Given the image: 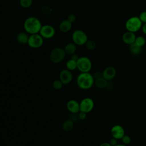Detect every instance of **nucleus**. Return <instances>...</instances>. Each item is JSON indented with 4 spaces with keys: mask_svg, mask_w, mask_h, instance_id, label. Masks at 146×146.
I'll list each match as a JSON object with an SVG mask.
<instances>
[{
    "mask_svg": "<svg viewBox=\"0 0 146 146\" xmlns=\"http://www.w3.org/2000/svg\"><path fill=\"white\" fill-rule=\"evenodd\" d=\"M33 4V0H19V5L23 8H29Z\"/></svg>",
    "mask_w": 146,
    "mask_h": 146,
    "instance_id": "24",
    "label": "nucleus"
},
{
    "mask_svg": "<svg viewBox=\"0 0 146 146\" xmlns=\"http://www.w3.org/2000/svg\"><path fill=\"white\" fill-rule=\"evenodd\" d=\"M111 134L112 137H114L117 140L121 139L125 135V131L121 125L116 124L111 128Z\"/></svg>",
    "mask_w": 146,
    "mask_h": 146,
    "instance_id": "11",
    "label": "nucleus"
},
{
    "mask_svg": "<svg viewBox=\"0 0 146 146\" xmlns=\"http://www.w3.org/2000/svg\"><path fill=\"white\" fill-rule=\"evenodd\" d=\"M94 84L98 88H104L107 86L108 80H107L102 76L96 78L94 81Z\"/></svg>",
    "mask_w": 146,
    "mask_h": 146,
    "instance_id": "16",
    "label": "nucleus"
},
{
    "mask_svg": "<svg viewBox=\"0 0 146 146\" xmlns=\"http://www.w3.org/2000/svg\"><path fill=\"white\" fill-rule=\"evenodd\" d=\"M80 104V111L85 113L91 112L94 107V102L90 98H85L82 99Z\"/></svg>",
    "mask_w": 146,
    "mask_h": 146,
    "instance_id": "8",
    "label": "nucleus"
},
{
    "mask_svg": "<svg viewBox=\"0 0 146 146\" xmlns=\"http://www.w3.org/2000/svg\"><path fill=\"white\" fill-rule=\"evenodd\" d=\"M74 124V123L72 120L68 119L63 122L62 124V129L65 132H70L73 129Z\"/></svg>",
    "mask_w": 146,
    "mask_h": 146,
    "instance_id": "19",
    "label": "nucleus"
},
{
    "mask_svg": "<svg viewBox=\"0 0 146 146\" xmlns=\"http://www.w3.org/2000/svg\"><path fill=\"white\" fill-rule=\"evenodd\" d=\"M135 43L142 47L145 43V39L142 36H138L136 38Z\"/></svg>",
    "mask_w": 146,
    "mask_h": 146,
    "instance_id": "25",
    "label": "nucleus"
},
{
    "mask_svg": "<svg viewBox=\"0 0 146 146\" xmlns=\"http://www.w3.org/2000/svg\"><path fill=\"white\" fill-rule=\"evenodd\" d=\"M99 146H111L109 142H103L100 144Z\"/></svg>",
    "mask_w": 146,
    "mask_h": 146,
    "instance_id": "35",
    "label": "nucleus"
},
{
    "mask_svg": "<svg viewBox=\"0 0 146 146\" xmlns=\"http://www.w3.org/2000/svg\"><path fill=\"white\" fill-rule=\"evenodd\" d=\"M55 34V30L53 26L50 25H45L42 26L39 34L44 39H50L52 38Z\"/></svg>",
    "mask_w": 146,
    "mask_h": 146,
    "instance_id": "9",
    "label": "nucleus"
},
{
    "mask_svg": "<svg viewBox=\"0 0 146 146\" xmlns=\"http://www.w3.org/2000/svg\"><path fill=\"white\" fill-rule=\"evenodd\" d=\"M66 107L71 113H78L80 111V104L75 100L72 99L68 101Z\"/></svg>",
    "mask_w": 146,
    "mask_h": 146,
    "instance_id": "13",
    "label": "nucleus"
},
{
    "mask_svg": "<svg viewBox=\"0 0 146 146\" xmlns=\"http://www.w3.org/2000/svg\"><path fill=\"white\" fill-rule=\"evenodd\" d=\"M76 17L75 16V15L73 14H70L68 17H67V20H68L70 22H71L72 23H74L75 21H76Z\"/></svg>",
    "mask_w": 146,
    "mask_h": 146,
    "instance_id": "30",
    "label": "nucleus"
},
{
    "mask_svg": "<svg viewBox=\"0 0 146 146\" xmlns=\"http://www.w3.org/2000/svg\"><path fill=\"white\" fill-rule=\"evenodd\" d=\"M73 76L71 71L67 69L62 70L59 73V80L63 85H66L71 82Z\"/></svg>",
    "mask_w": 146,
    "mask_h": 146,
    "instance_id": "10",
    "label": "nucleus"
},
{
    "mask_svg": "<svg viewBox=\"0 0 146 146\" xmlns=\"http://www.w3.org/2000/svg\"><path fill=\"white\" fill-rule=\"evenodd\" d=\"M139 18H140V19L142 22V23H146V11H142L140 14Z\"/></svg>",
    "mask_w": 146,
    "mask_h": 146,
    "instance_id": "28",
    "label": "nucleus"
},
{
    "mask_svg": "<svg viewBox=\"0 0 146 146\" xmlns=\"http://www.w3.org/2000/svg\"><path fill=\"white\" fill-rule=\"evenodd\" d=\"M94 78L89 72H81L77 77L76 83L82 90H88L94 84Z\"/></svg>",
    "mask_w": 146,
    "mask_h": 146,
    "instance_id": "2",
    "label": "nucleus"
},
{
    "mask_svg": "<svg viewBox=\"0 0 146 146\" xmlns=\"http://www.w3.org/2000/svg\"><path fill=\"white\" fill-rule=\"evenodd\" d=\"M41 10L43 14H44V15H48L51 14L52 11V9L51 7V6L45 5L43 6H42Z\"/></svg>",
    "mask_w": 146,
    "mask_h": 146,
    "instance_id": "23",
    "label": "nucleus"
},
{
    "mask_svg": "<svg viewBox=\"0 0 146 146\" xmlns=\"http://www.w3.org/2000/svg\"><path fill=\"white\" fill-rule=\"evenodd\" d=\"M66 52L64 48L60 47H55L52 50L50 54V59L54 63H59L61 62L66 56Z\"/></svg>",
    "mask_w": 146,
    "mask_h": 146,
    "instance_id": "4",
    "label": "nucleus"
},
{
    "mask_svg": "<svg viewBox=\"0 0 146 146\" xmlns=\"http://www.w3.org/2000/svg\"><path fill=\"white\" fill-rule=\"evenodd\" d=\"M79 58H80V57L78 55V54H76L75 53V54L71 55V57L70 59H72V60H75V61H77V60L79 59Z\"/></svg>",
    "mask_w": 146,
    "mask_h": 146,
    "instance_id": "33",
    "label": "nucleus"
},
{
    "mask_svg": "<svg viewBox=\"0 0 146 146\" xmlns=\"http://www.w3.org/2000/svg\"><path fill=\"white\" fill-rule=\"evenodd\" d=\"M85 46L88 50H93L96 48V44L95 42L92 40H88L85 43Z\"/></svg>",
    "mask_w": 146,
    "mask_h": 146,
    "instance_id": "22",
    "label": "nucleus"
},
{
    "mask_svg": "<svg viewBox=\"0 0 146 146\" xmlns=\"http://www.w3.org/2000/svg\"><path fill=\"white\" fill-rule=\"evenodd\" d=\"M121 140L122 141V143L123 144H125L126 145H128L129 144L131 143V138L129 136L127 135H124L123 137L121 139Z\"/></svg>",
    "mask_w": 146,
    "mask_h": 146,
    "instance_id": "27",
    "label": "nucleus"
},
{
    "mask_svg": "<svg viewBox=\"0 0 146 146\" xmlns=\"http://www.w3.org/2000/svg\"><path fill=\"white\" fill-rule=\"evenodd\" d=\"M78 114L79 119H80V120H84L86 118L87 113H85V112H82V111H79Z\"/></svg>",
    "mask_w": 146,
    "mask_h": 146,
    "instance_id": "31",
    "label": "nucleus"
},
{
    "mask_svg": "<svg viewBox=\"0 0 146 146\" xmlns=\"http://www.w3.org/2000/svg\"><path fill=\"white\" fill-rule=\"evenodd\" d=\"M42 26L40 21L35 17H28L26 19L23 24L25 31L31 35L39 33Z\"/></svg>",
    "mask_w": 146,
    "mask_h": 146,
    "instance_id": "1",
    "label": "nucleus"
},
{
    "mask_svg": "<svg viewBox=\"0 0 146 146\" xmlns=\"http://www.w3.org/2000/svg\"><path fill=\"white\" fill-rule=\"evenodd\" d=\"M72 28V23L68 20L66 19L62 21L59 26V30L64 33L68 32Z\"/></svg>",
    "mask_w": 146,
    "mask_h": 146,
    "instance_id": "15",
    "label": "nucleus"
},
{
    "mask_svg": "<svg viewBox=\"0 0 146 146\" xmlns=\"http://www.w3.org/2000/svg\"><path fill=\"white\" fill-rule=\"evenodd\" d=\"M78 113H71V115H70V117L68 119L72 120L74 123L75 121H78V120L79 119V117H78Z\"/></svg>",
    "mask_w": 146,
    "mask_h": 146,
    "instance_id": "29",
    "label": "nucleus"
},
{
    "mask_svg": "<svg viewBox=\"0 0 146 146\" xmlns=\"http://www.w3.org/2000/svg\"><path fill=\"white\" fill-rule=\"evenodd\" d=\"M136 38V36L135 34V33L127 31V32H125L123 34L122 36V40L124 43L130 45L135 43Z\"/></svg>",
    "mask_w": 146,
    "mask_h": 146,
    "instance_id": "14",
    "label": "nucleus"
},
{
    "mask_svg": "<svg viewBox=\"0 0 146 146\" xmlns=\"http://www.w3.org/2000/svg\"><path fill=\"white\" fill-rule=\"evenodd\" d=\"M142 23L139 17L134 16L127 19L125 26L128 31L135 33L142 27Z\"/></svg>",
    "mask_w": 146,
    "mask_h": 146,
    "instance_id": "3",
    "label": "nucleus"
},
{
    "mask_svg": "<svg viewBox=\"0 0 146 146\" xmlns=\"http://www.w3.org/2000/svg\"><path fill=\"white\" fill-rule=\"evenodd\" d=\"M66 66L67 70L70 71H74L77 68V61L70 59L67 60Z\"/></svg>",
    "mask_w": 146,
    "mask_h": 146,
    "instance_id": "21",
    "label": "nucleus"
},
{
    "mask_svg": "<svg viewBox=\"0 0 146 146\" xmlns=\"http://www.w3.org/2000/svg\"><path fill=\"white\" fill-rule=\"evenodd\" d=\"M27 44L31 48H39L43 44V38L38 33L31 34L29 38Z\"/></svg>",
    "mask_w": 146,
    "mask_h": 146,
    "instance_id": "7",
    "label": "nucleus"
},
{
    "mask_svg": "<svg viewBox=\"0 0 146 146\" xmlns=\"http://www.w3.org/2000/svg\"><path fill=\"white\" fill-rule=\"evenodd\" d=\"M116 75V70L115 68L112 66H108L106 67L103 71L102 76L109 81L113 79Z\"/></svg>",
    "mask_w": 146,
    "mask_h": 146,
    "instance_id": "12",
    "label": "nucleus"
},
{
    "mask_svg": "<svg viewBox=\"0 0 146 146\" xmlns=\"http://www.w3.org/2000/svg\"><path fill=\"white\" fill-rule=\"evenodd\" d=\"M63 86V84L62 83V82L59 79L55 80L52 82V87L55 90H60L62 88Z\"/></svg>",
    "mask_w": 146,
    "mask_h": 146,
    "instance_id": "26",
    "label": "nucleus"
},
{
    "mask_svg": "<svg viewBox=\"0 0 146 146\" xmlns=\"http://www.w3.org/2000/svg\"><path fill=\"white\" fill-rule=\"evenodd\" d=\"M115 146H127V145L125 144H117Z\"/></svg>",
    "mask_w": 146,
    "mask_h": 146,
    "instance_id": "36",
    "label": "nucleus"
},
{
    "mask_svg": "<svg viewBox=\"0 0 146 146\" xmlns=\"http://www.w3.org/2000/svg\"><path fill=\"white\" fill-rule=\"evenodd\" d=\"M109 143L111 145V146H115L117 144V139L112 137L110 140Z\"/></svg>",
    "mask_w": 146,
    "mask_h": 146,
    "instance_id": "32",
    "label": "nucleus"
},
{
    "mask_svg": "<svg viewBox=\"0 0 146 146\" xmlns=\"http://www.w3.org/2000/svg\"><path fill=\"white\" fill-rule=\"evenodd\" d=\"M142 31L143 33L146 35V23H144V25L142 26Z\"/></svg>",
    "mask_w": 146,
    "mask_h": 146,
    "instance_id": "34",
    "label": "nucleus"
},
{
    "mask_svg": "<svg viewBox=\"0 0 146 146\" xmlns=\"http://www.w3.org/2000/svg\"><path fill=\"white\" fill-rule=\"evenodd\" d=\"M77 68L81 72H89L92 68V62L86 56H81L77 60Z\"/></svg>",
    "mask_w": 146,
    "mask_h": 146,
    "instance_id": "6",
    "label": "nucleus"
},
{
    "mask_svg": "<svg viewBox=\"0 0 146 146\" xmlns=\"http://www.w3.org/2000/svg\"><path fill=\"white\" fill-rule=\"evenodd\" d=\"M64 50L66 54L71 55L75 53L76 51V45L74 43H68L65 46Z\"/></svg>",
    "mask_w": 146,
    "mask_h": 146,
    "instance_id": "18",
    "label": "nucleus"
},
{
    "mask_svg": "<svg viewBox=\"0 0 146 146\" xmlns=\"http://www.w3.org/2000/svg\"><path fill=\"white\" fill-rule=\"evenodd\" d=\"M29 36L27 34V33L24 32H20L16 36V39L17 42L22 44H25L27 43Z\"/></svg>",
    "mask_w": 146,
    "mask_h": 146,
    "instance_id": "17",
    "label": "nucleus"
},
{
    "mask_svg": "<svg viewBox=\"0 0 146 146\" xmlns=\"http://www.w3.org/2000/svg\"><path fill=\"white\" fill-rule=\"evenodd\" d=\"M129 51L133 55H139L141 52L142 47L139 46L135 43L129 45Z\"/></svg>",
    "mask_w": 146,
    "mask_h": 146,
    "instance_id": "20",
    "label": "nucleus"
},
{
    "mask_svg": "<svg viewBox=\"0 0 146 146\" xmlns=\"http://www.w3.org/2000/svg\"><path fill=\"white\" fill-rule=\"evenodd\" d=\"M72 40L73 43L76 45L82 46L88 40L87 34L81 30H76L74 31L72 34Z\"/></svg>",
    "mask_w": 146,
    "mask_h": 146,
    "instance_id": "5",
    "label": "nucleus"
}]
</instances>
